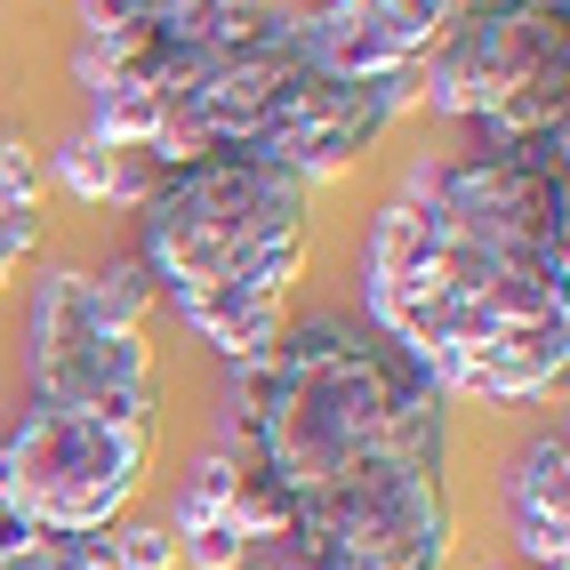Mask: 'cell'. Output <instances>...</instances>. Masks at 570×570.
Wrapping results in <instances>:
<instances>
[{
    "mask_svg": "<svg viewBox=\"0 0 570 570\" xmlns=\"http://www.w3.org/2000/svg\"><path fill=\"white\" fill-rule=\"evenodd\" d=\"M145 314H154V282L145 265H57L32 282L24 306V386L32 402L57 410H97V417H154L161 370L145 346Z\"/></svg>",
    "mask_w": 570,
    "mask_h": 570,
    "instance_id": "cell-4",
    "label": "cell"
},
{
    "mask_svg": "<svg viewBox=\"0 0 570 570\" xmlns=\"http://www.w3.org/2000/svg\"><path fill=\"white\" fill-rule=\"evenodd\" d=\"M49 177L65 185L72 202H89V209H105V202H145V185H154V161L145 154H105V145H89L81 129H72L57 154H49Z\"/></svg>",
    "mask_w": 570,
    "mask_h": 570,
    "instance_id": "cell-9",
    "label": "cell"
},
{
    "mask_svg": "<svg viewBox=\"0 0 570 570\" xmlns=\"http://www.w3.org/2000/svg\"><path fill=\"white\" fill-rule=\"evenodd\" d=\"M242 570H297V554H289L282 539H257V547L242 554Z\"/></svg>",
    "mask_w": 570,
    "mask_h": 570,
    "instance_id": "cell-15",
    "label": "cell"
},
{
    "mask_svg": "<svg viewBox=\"0 0 570 570\" xmlns=\"http://www.w3.org/2000/svg\"><path fill=\"white\" fill-rule=\"evenodd\" d=\"M499 507H507L522 570H562L570 562V442H562V426H539L522 442V459L499 482Z\"/></svg>",
    "mask_w": 570,
    "mask_h": 570,
    "instance_id": "cell-8",
    "label": "cell"
},
{
    "mask_svg": "<svg viewBox=\"0 0 570 570\" xmlns=\"http://www.w3.org/2000/svg\"><path fill=\"white\" fill-rule=\"evenodd\" d=\"M0 466H9V499L32 514L41 539H89L129 514L145 466H154V417L24 402L0 442Z\"/></svg>",
    "mask_w": 570,
    "mask_h": 570,
    "instance_id": "cell-6",
    "label": "cell"
},
{
    "mask_svg": "<svg viewBox=\"0 0 570 570\" xmlns=\"http://www.w3.org/2000/svg\"><path fill=\"white\" fill-rule=\"evenodd\" d=\"M0 209H41V154L24 137H0Z\"/></svg>",
    "mask_w": 570,
    "mask_h": 570,
    "instance_id": "cell-13",
    "label": "cell"
},
{
    "mask_svg": "<svg viewBox=\"0 0 570 570\" xmlns=\"http://www.w3.org/2000/svg\"><path fill=\"white\" fill-rule=\"evenodd\" d=\"M450 9L459 0H322V9H297V24H306V57L322 72H337V81H386V72L426 65Z\"/></svg>",
    "mask_w": 570,
    "mask_h": 570,
    "instance_id": "cell-7",
    "label": "cell"
},
{
    "mask_svg": "<svg viewBox=\"0 0 570 570\" xmlns=\"http://www.w3.org/2000/svg\"><path fill=\"white\" fill-rule=\"evenodd\" d=\"M249 547H257V539H249L234 514H209V522H194V530H177V562H185V570H242Z\"/></svg>",
    "mask_w": 570,
    "mask_h": 570,
    "instance_id": "cell-11",
    "label": "cell"
},
{
    "mask_svg": "<svg viewBox=\"0 0 570 570\" xmlns=\"http://www.w3.org/2000/svg\"><path fill=\"white\" fill-rule=\"evenodd\" d=\"M41 249V209H0V282Z\"/></svg>",
    "mask_w": 570,
    "mask_h": 570,
    "instance_id": "cell-14",
    "label": "cell"
},
{
    "mask_svg": "<svg viewBox=\"0 0 570 570\" xmlns=\"http://www.w3.org/2000/svg\"><path fill=\"white\" fill-rule=\"evenodd\" d=\"M0 499H9V466H0Z\"/></svg>",
    "mask_w": 570,
    "mask_h": 570,
    "instance_id": "cell-16",
    "label": "cell"
},
{
    "mask_svg": "<svg viewBox=\"0 0 570 570\" xmlns=\"http://www.w3.org/2000/svg\"><path fill=\"white\" fill-rule=\"evenodd\" d=\"M242 459H234V450H202V459L194 466H185V482H177V499H169V539H177V530H194V522H209V514H234V490H242Z\"/></svg>",
    "mask_w": 570,
    "mask_h": 570,
    "instance_id": "cell-10",
    "label": "cell"
},
{
    "mask_svg": "<svg viewBox=\"0 0 570 570\" xmlns=\"http://www.w3.org/2000/svg\"><path fill=\"white\" fill-rule=\"evenodd\" d=\"M217 450H234L282 499H306V490L370 459H394V450L442 459L450 394L370 314L330 306L282 330L257 370H234V386L217 402Z\"/></svg>",
    "mask_w": 570,
    "mask_h": 570,
    "instance_id": "cell-1",
    "label": "cell"
},
{
    "mask_svg": "<svg viewBox=\"0 0 570 570\" xmlns=\"http://www.w3.org/2000/svg\"><path fill=\"white\" fill-rule=\"evenodd\" d=\"M314 185L249 154H202L154 169L137 202V265L154 297H194L217 282L257 274L265 257L306 249Z\"/></svg>",
    "mask_w": 570,
    "mask_h": 570,
    "instance_id": "cell-2",
    "label": "cell"
},
{
    "mask_svg": "<svg viewBox=\"0 0 570 570\" xmlns=\"http://www.w3.org/2000/svg\"><path fill=\"white\" fill-rule=\"evenodd\" d=\"M417 105L466 121L482 145L570 121V24L562 0H459L417 65Z\"/></svg>",
    "mask_w": 570,
    "mask_h": 570,
    "instance_id": "cell-3",
    "label": "cell"
},
{
    "mask_svg": "<svg viewBox=\"0 0 570 570\" xmlns=\"http://www.w3.org/2000/svg\"><path fill=\"white\" fill-rule=\"evenodd\" d=\"M105 554H112V570H177L169 522H112L105 530Z\"/></svg>",
    "mask_w": 570,
    "mask_h": 570,
    "instance_id": "cell-12",
    "label": "cell"
},
{
    "mask_svg": "<svg viewBox=\"0 0 570 570\" xmlns=\"http://www.w3.org/2000/svg\"><path fill=\"white\" fill-rule=\"evenodd\" d=\"M282 547L297 570H450L459 514L442 490V459H370L306 499H289Z\"/></svg>",
    "mask_w": 570,
    "mask_h": 570,
    "instance_id": "cell-5",
    "label": "cell"
}]
</instances>
